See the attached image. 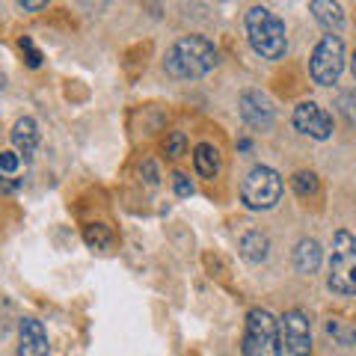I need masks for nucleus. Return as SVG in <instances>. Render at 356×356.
I'll return each mask as SVG.
<instances>
[{
  "label": "nucleus",
  "mask_w": 356,
  "mask_h": 356,
  "mask_svg": "<svg viewBox=\"0 0 356 356\" xmlns=\"http://www.w3.org/2000/svg\"><path fill=\"white\" fill-rule=\"evenodd\" d=\"M83 241H86V247L89 250H98V252H104L113 247V229L104 226V222H89V226H83Z\"/></svg>",
  "instance_id": "dca6fc26"
},
{
  "label": "nucleus",
  "mask_w": 356,
  "mask_h": 356,
  "mask_svg": "<svg viewBox=\"0 0 356 356\" xmlns=\"http://www.w3.org/2000/svg\"><path fill=\"white\" fill-rule=\"evenodd\" d=\"M238 149H241V152H250V149H252V143H250V140H241V143H238Z\"/></svg>",
  "instance_id": "393cba45"
},
{
  "label": "nucleus",
  "mask_w": 356,
  "mask_h": 356,
  "mask_svg": "<svg viewBox=\"0 0 356 356\" xmlns=\"http://www.w3.org/2000/svg\"><path fill=\"white\" fill-rule=\"evenodd\" d=\"M321 259H324V252H321V243L315 238H303L294 247V267H297V273H303V276L318 273Z\"/></svg>",
  "instance_id": "ddd939ff"
},
{
  "label": "nucleus",
  "mask_w": 356,
  "mask_h": 356,
  "mask_svg": "<svg viewBox=\"0 0 356 356\" xmlns=\"http://www.w3.org/2000/svg\"><path fill=\"white\" fill-rule=\"evenodd\" d=\"M18 48L27 54V65H30V69H39V65H42V54L36 51V44H33V39H30V36H21Z\"/></svg>",
  "instance_id": "aec40b11"
},
{
  "label": "nucleus",
  "mask_w": 356,
  "mask_h": 356,
  "mask_svg": "<svg viewBox=\"0 0 356 356\" xmlns=\"http://www.w3.org/2000/svg\"><path fill=\"white\" fill-rule=\"evenodd\" d=\"M344 69V42L341 36H324L309 57V74L318 86H332Z\"/></svg>",
  "instance_id": "423d86ee"
},
{
  "label": "nucleus",
  "mask_w": 356,
  "mask_h": 356,
  "mask_svg": "<svg viewBox=\"0 0 356 356\" xmlns=\"http://www.w3.org/2000/svg\"><path fill=\"white\" fill-rule=\"evenodd\" d=\"M166 154L170 158H181V154L187 152V137H184V131H172L170 137H166Z\"/></svg>",
  "instance_id": "6ab92c4d"
},
{
  "label": "nucleus",
  "mask_w": 356,
  "mask_h": 356,
  "mask_svg": "<svg viewBox=\"0 0 356 356\" xmlns=\"http://www.w3.org/2000/svg\"><path fill=\"white\" fill-rule=\"evenodd\" d=\"M282 353V332L267 309H250L247 327H243L241 356H280Z\"/></svg>",
  "instance_id": "7ed1b4c3"
},
{
  "label": "nucleus",
  "mask_w": 356,
  "mask_h": 356,
  "mask_svg": "<svg viewBox=\"0 0 356 356\" xmlns=\"http://www.w3.org/2000/svg\"><path fill=\"white\" fill-rule=\"evenodd\" d=\"M350 69H353V77H356V54H353V63H350Z\"/></svg>",
  "instance_id": "bb28decb"
},
{
  "label": "nucleus",
  "mask_w": 356,
  "mask_h": 356,
  "mask_svg": "<svg viewBox=\"0 0 356 356\" xmlns=\"http://www.w3.org/2000/svg\"><path fill=\"white\" fill-rule=\"evenodd\" d=\"M220 54L205 36H181L163 57V69L175 81H199L217 69Z\"/></svg>",
  "instance_id": "f257e3e1"
},
{
  "label": "nucleus",
  "mask_w": 356,
  "mask_h": 356,
  "mask_svg": "<svg viewBox=\"0 0 356 356\" xmlns=\"http://www.w3.org/2000/svg\"><path fill=\"white\" fill-rule=\"evenodd\" d=\"M247 39L261 60H282L288 51L285 21L267 6H252L247 13Z\"/></svg>",
  "instance_id": "f03ea898"
},
{
  "label": "nucleus",
  "mask_w": 356,
  "mask_h": 356,
  "mask_svg": "<svg viewBox=\"0 0 356 356\" xmlns=\"http://www.w3.org/2000/svg\"><path fill=\"white\" fill-rule=\"evenodd\" d=\"M172 184H175V193L178 196H193V184H191V178H187L184 172H175L172 175Z\"/></svg>",
  "instance_id": "4be33fe9"
},
{
  "label": "nucleus",
  "mask_w": 356,
  "mask_h": 356,
  "mask_svg": "<svg viewBox=\"0 0 356 356\" xmlns=\"http://www.w3.org/2000/svg\"><path fill=\"white\" fill-rule=\"evenodd\" d=\"M267 252H270V241H267L264 232L252 229V232H247V235L241 238V255L250 264H261L267 259Z\"/></svg>",
  "instance_id": "4468645a"
},
{
  "label": "nucleus",
  "mask_w": 356,
  "mask_h": 356,
  "mask_svg": "<svg viewBox=\"0 0 356 356\" xmlns=\"http://www.w3.org/2000/svg\"><path fill=\"white\" fill-rule=\"evenodd\" d=\"M327 336H332L339 344H344V348H350V344H356V330L348 327L344 321H327Z\"/></svg>",
  "instance_id": "a211bd4d"
},
{
  "label": "nucleus",
  "mask_w": 356,
  "mask_h": 356,
  "mask_svg": "<svg viewBox=\"0 0 356 356\" xmlns=\"http://www.w3.org/2000/svg\"><path fill=\"white\" fill-rule=\"evenodd\" d=\"M291 122H294V128L300 134H306V137H312V140H330L332 137V116L324 107H318L315 102L297 104Z\"/></svg>",
  "instance_id": "6e6552de"
},
{
  "label": "nucleus",
  "mask_w": 356,
  "mask_h": 356,
  "mask_svg": "<svg viewBox=\"0 0 356 356\" xmlns=\"http://www.w3.org/2000/svg\"><path fill=\"white\" fill-rule=\"evenodd\" d=\"M18 356H48V332H44L42 321L36 318H21L18 324Z\"/></svg>",
  "instance_id": "9d476101"
},
{
  "label": "nucleus",
  "mask_w": 356,
  "mask_h": 356,
  "mask_svg": "<svg viewBox=\"0 0 356 356\" xmlns=\"http://www.w3.org/2000/svg\"><path fill=\"white\" fill-rule=\"evenodd\" d=\"M193 166H196V172L202 178H217V172H220V152H217V146H211V143H199V146L193 149Z\"/></svg>",
  "instance_id": "2eb2a0df"
},
{
  "label": "nucleus",
  "mask_w": 356,
  "mask_h": 356,
  "mask_svg": "<svg viewBox=\"0 0 356 356\" xmlns=\"http://www.w3.org/2000/svg\"><path fill=\"white\" fill-rule=\"evenodd\" d=\"M18 163H21L18 152H0V172H15Z\"/></svg>",
  "instance_id": "412c9836"
},
{
  "label": "nucleus",
  "mask_w": 356,
  "mask_h": 356,
  "mask_svg": "<svg viewBox=\"0 0 356 356\" xmlns=\"http://www.w3.org/2000/svg\"><path fill=\"white\" fill-rule=\"evenodd\" d=\"M241 119L255 131H270L273 119H276L273 102L261 89H243L241 92Z\"/></svg>",
  "instance_id": "1a4fd4ad"
},
{
  "label": "nucleus",
  "mask_w": 356,
  "mask_h": 356,
  "mask_svg": "<svg viewBox=\"0 0 356 356\" xmlns=\"http://www.w3.org/2000/svg\"><path fill=\"white\" fill-rule=\"evenodd\" d=\"M327 285L339 297H356V238L350 232H336L332 235Z\"/></svg>",
  "instance_id": "20e7f679"
},
{
  "label": "nucleus",
  "mask_w": 356,
  "mask_h": 356,
  "mask_svg": "<svg viewBox=\"0 0 356 356\" xmlns=\"http://www.w3.org/2000/svg\"><path fill=\"white\" fill-rule=\"evenodd\" d=\"M280 332H282V341H285L288 353H294V356H309L312 353V327H309L306 312L288 309L282 315V321H280Z\"/></svg>",
  "instance_id": "0eeeda50"
},
{
  "label": "nucleus",
  "mask_w": 356,
  "mask_h": 356,
  "mask_svg": "<svg viewBox=\"0 0 356 356\" xmlns=\"http://www.w3.org/2000/svg\"><path fill=\"white\" fill-rule=\"evenodd\" d=\"M282 199V178L270 166H252L241 184V202L250 211H270Z\"/></svg>",
  "instance_id": "39448f33"
},
{
  "label": "nucleus",
  "mask_w": 356,
  "mask_h": 356,
  "mask_svg": "<svg viewBox=\"0 0 356 356\" xmlns=\"http://www.w3.org/2000/svg\"><path fill=\"white\" fill-rule=\"evenodd\" d=\"M291 184H294V193L297 196H303V199H309V196H315L318 193V175L315 172H309V170H300L294 178H291Z\"/></svg>",
  "instance_id": "f3484780"
},
{
  "label": "nucleus",
  "mask_w": 356,
  "mask_h": 356,
  "mask_svg": "<svg viewBox=\"0 0 356 356\" xmlns=\"http://www.w3.org/2000/svg\"><path fill=\"white\" fill-rule=\"evenodd\" d=\"M9 137H13V146L24 161H30L33 152L39 149V128H36V122H33L30 116L18 119L13 125V134H9Z\"/></svg>",
  "instance_id": "9b49d317"
},
{
  "label": "nucleus",
  "mask_w": 356,
  "mask_h": 356,
  "mask_svg": "<svg viewBox=\"0 0 356 356\" xmlns=\"http://www.w3.org/2000/svg\"><path fill=\"white\" fill-rule=\"evenodd\" d=\"M0 184H3V178H0Z\"/></svg>",
  "instance_id": "cd10ccee"
},
{
  "label": "nucleus",
  "mask_w": 356,
  "mask_h": 356,
  "mask_svg": "<svg viewBox=\"0 0 356 356\" xmlns=\"http://www.w3.org/2000/svg\"><path fill=\"white\" fill-rule=\"evenodd\" d=\"M18 9H27V13H39V9H44L42 0H21Z\"/></svg>",
  "instance_id": "b1692460"
},
{
  "label": "nucleus",
  "mask_w": 356,
  "mask_h": 356,
  "mask_svg": "<svg viewBox=\"0 0 356 356\" xmlns=\"http://www.w3.org/2000/svg\"><path fill=\"white\" fill-rule=\"evenodd\" d=\"M309 9H312V15H315L318 24L327 30V36H339L341 27H344V13H341L339 3H332V0H312Z\"/></svg>",
  "instance_id": "f8f14e48"
},
{
  "label": "nucleus",
  "mask_w": 356,
  "mask_h": 356,
  "mask_svg": "<svg viewBox=\"0 0 356 356\" xmlns=\"http://www.w3.org/2000/svg\"><path fill=\"white\" fill-rule=\"evenodd\" d=\"M3 86H6V74H3V72H0V89H3Z\"/></svg>",
  "instance_id": "a878e982"
},
{
  "label": "nucleus",
  "mask_w": 356,
  "mask_h": 356,
  "mask_svg": "<svg viewBox=\"0 0 356 356\" xmlns=\"http://www.w3.org/2000/svg\"><path fill=\"white\" fill-rule=\"evenodd\" d=\"M140 175L146 178V184H149V187H158V170H154V163H152V161H143Z\"/></svg>",
  "instance_id": "5701e85b"
}]
</instances>
